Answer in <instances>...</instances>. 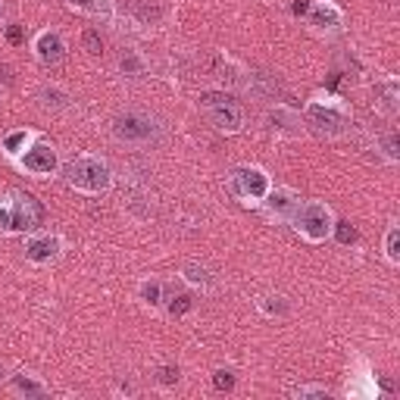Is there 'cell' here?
Returning a JSON list of instances; mask_svg holds the SVG:
<instances>
[{"mask_svg": "<svg viewBox=\"0 0 400 400\" xmlns=\"http://www.w3.org/2000/svg\"><path fill=\"white\" fill-rule=\"evenodd\" d=\"M44 222V207L26 191H6L0 198V232L22 235Z\"/></svg>", "mask_w": 400, "mask_h": 400, "instance_id": "obj_1", "label": "cell"}, {"mask_svg": "<svg viewBox=\"0 0 400 400\" xmlns=\"http://www.w3.org/2000/svg\"><path fill=\"white\" fill-rule=\"evenodd\" d=\"M66 182L72 188H78V191L101 194V191H107L110 188L113 175H110L107 163H101L94 157H78V160H72L66 166Z\"/></svg>", "mask_w": 400, "mask_h": 400, "instance_id": "obj_2", "label": "cell"}, {"mask_svg": "<svg viewBox=\"0 0 400 400\" xmlns=\"http://www.w3.org/2000/svg\"><path fill=\"white\" fill-rule=\"evenodd\" d=\"M200 107L207 110V116L210 122L219 128V132H238L241 128V110H238V103L232 101L228 94L222 91H203L200 94Z\"/></svg>", "mask_w": 400, "mask_h": 400, "instance_id": "obj_3", "label": "cell"}, {"mask_svg": "<svg viewBox=\"0 0 400 400\" xmlns=\"http://www.w3.org/2000/svg\"><path fill=\"white\" fill-rule=\"evenodd\" d=\"M113 135L128 144H147L150 138H157V122L144 113H122L113 119Z\"/></svg>", "mask_w": 400, "mask_h": 400, "instance_id": "obj_4", "label": "cell"}, {"mask_svg": "<svg viewBox=\"0 0 400 400\" xmlns=\"http://www.w3.org/2000/svg\"><path fill=\"white\" fill-rule=\"evenodd\" d=\"M228 188L241 200H263L269 194V178L257 166H238L232 173V178H228Z\"/></svg>", "mask_w": 400, "mask_h": 400, "instance_id": "obj_5", "label": "cell"}, {"mask_svg": "<svg viewBox=\"0 0 400 400\" xmlns=\"http://www.w3.org/2000/svg\"><path fill=\"white\" fill-rule=\"evenodd\" d=\"M297 228L307 235L309 241H325L332 232V213L322 203H307L304 210H297Z\"/></svg>", "mask_w": 400, "mask_h": 400, "instance_id": "obj_6", "label": "cell"}, {"mask_svg": "<svg viewBox=\"0 0 400 400\" xmlns=\"http://www.w3.org/2000/svg\"><path fill=\"white\" fill-rule=\"evenodd\" d=\"M22 169H29V173L35 175H51L56 169V150L51 144H35L31 150L22 153Z\"/></svg>", "mask_w": 400, "mask_h": 400, "instance_id": "obj_7", "label": "cell"}, {"mask_svg": "<svg viewBox=\"0 0 400 400\" xmlns=\"http://www.w3.org/2000/svg\"><path fill=\"white\" fill-rule=\"evenodd\" d=\"M35 51H38L41 63L56 66V63H63V56H66V44H63V38L56 35V31H44V35H38V41H35Z\"/></svg>", "mask_w": 400, "mask_h": 400, "instance_id": "obj_8", "label": "cell"}, {"mask_svg": "<svg viewBox=\"0 0 400 400\" xmlns=\"http://www.w3.org/2000/svg\"><path fill=\"white\" fill-rule=\"evenodd\" d=\"M307 116L316 122V125H322V128H329V132H341V128L347 125V116H344V110H334L329 107V103H309V110H307Z\"/></svg>", "mask_w": 400, "mask_h": 400, "instance_id": "obj_9", "label": "cell"}, {"mask_svg": "<svg viewBox=\"0 0 400 400\" xmlns=\"http://www.w3.org/2000/svg\"><path fill=\"white\" fill-rule=\"evenodd\" d=\"M60 254V238H51V235H41V238H31L26 244V257L31 263H51Z\"/></svg>", "mask_w": 400, "mask_h": 400, "instance_id": "obj_10", "label": "cell"}, {"mask_svg": "<svg viewBox=\"0 0 400 400\" xmlns=\"http://www.w3.org/2000/svg\"><path fill=\"white\" fill-rule=\"evenodd\" d=\"M307 19L316 29H334V26H341V10L334 4H329V0H316V4H309Z\"/></svg>", "mask_w": 400, "mask_h": 400, "instance_id": "obj_11", "label": "cell"}, {"mask_svg": "<svg viewBox=\"0 0 400 400\" xmlns=\"http://www.w3.org/2000/svg\"><path fill=\"white\" fill-rule=\"evenodd\" d=\"M266 203H269V210H272L275 216H291L294 210L300 207V200H297V194L294 191H275Z\"/></svg>", "mask_w": 400, "mask_h": 400, "instance_id": "obj_12", "label": "cell"}, {"mask_svg": "<svg viewBox=\"0 0 400 400\" xmlns=\"http://www.w3.org/2000/svg\"><path fill=\"white\" fill-rule=\"evenodd\" d=\"M375 97H379L381 110L394 116L397 113V81H381V85L375 88Z\"/></svg>", "mask_w": 400, "mask_h": 400, "instance_id": "obj_13", "label": "cell"}, {"mask_svg": "<svg viewBox=\"0 0 400 400\" xmlns=\"http://www.w3.org/2000/svg\"><path fill=\"white\" fill-rule=\"evenodd\" d=\"M132 10H135L138 19L147 22V26L160 19V6H157V4H144V0H135V4H132Z\"/></svg>", "mask_w": 400, "mask_h": 400, "instance_id": "obj_14", "label": "cell"}, {"mask_svg": "<svg viewBox=\"0 0 400 400\" xmlns=\"http://www.w3.org/2000/svg\"><path fill=\"white\" fill-rule=\"evenodd\" d=\"M119 66H122V72H125V76H141V72H144V63L138 60V56H135L132 51H125V53H122Z\"/></svg>", "mask_w": 400, "mask_h": 400, "instance_id": "obj_15", "label": "cell"}, {"mask_svg": "<svg viewBox=\"0 0 400 400\" xmlns=\"http://www.w3.org/2000/svg\"><path fill=\"white\" fill-rule=\"evenodd\" d=\"M13 388L19 391V394H31V397H41V394H44V388H41L38 381L22 379V375H16V379H13Z\"/></svg>", "mask_w": 400, "mask_h": 400, "instance_id": "obj_16", "label": "cell"}, {"mask_svg": "<svg viewBox=\"0 0 400 400\" xmlns=\"http://www.w3.org/2000/svg\"><path fill=\"white\" fill-rule=\"evenodd\" d=\"M185 279L194 282V284H210V272L203 266H198V263H188L185 266Z\"/></svg>", "mask_w": 400, "mask_h": 400, "instance_id": "obj_17", "label": "cell"}, {"mask_svg": "<svg viewBox=\"0 0 400 400\" xmlns=\"http://www.w3.org/2000/svg\"><path fill=\"white\" fill-rule=\"evenodd\" d=\"M141 297H144L150 307H157L160 297H163V284H160V282H144V284H141Z\"/></svg>", "mask_w": 400, "mask_h": 400, "instance_id": "obj_18", "label": "cell"}, {"mask_svg": "<svg viewBox=\"0 0 400 400\" xmlns=\"http://www.w3.org/2000/svg\"><path fill=\"white\" fill-rule=\"evenodd\" d=\"M332 228H334V235H338L341 244H354L357 238H360V235H357V228L350 225V222H334Z\"/></svg>", "mask_w": 400, "mask_h": 400, "instance_id": "obj_19", "label": "cell"}, {"mask_svg": "<svg viewBox=\"0 0 400 400\" xmlns=\"http://www.w3.org/2000/svg\"><path fill=\"white\" fill-rule=\"evenodd\" d=\"M191 307H194V297H191V294H178L173 304H169V313H173V316H185Z\"/></svg>", "mask_w": 400, "mask_h": 400, "instance_id": "obj_20", "label": "cell"}, {"mask_svg": "<svg viewBox=\"0 0 400 400\" xmlns=\"http://www.w3.org/2000/svg\"><path fill=\"white\" fill-rule=\"evenodd\" d=\"M385 250H388V260H391V263H397V260H400V232H397V228H391V232H388Z\"/></svg>", "mask_w": 400, "mask_h": 400, "instance_id": "obj_21", "label": "cell"}, {"mask_svg": "<svg viewBox=\"0 0 400 400\" xmlns=\"http://www.w3.org/2000/svg\"><path fill=\"white\" fill-rule=\"evenodd\" d=\"M29 141V135L26 132H13V135H6V141H4V150L10 153V157H16L19 153V147Z\"/></svg>", "mask_w": 400, "mask_h": 400, "instance_id": "obj_22", "label": "cell"}, {"mask_svg": "<svg viewBox=\"0 0 400 400\" xmlns=\"http://www.w3.org/2000/svg\"><path fill=\"white\" fill-rule=\"evenodd\" d=\"M81 44H85V47H88V51H91V53H101V51H103V38L97 35L94 29H88L85 35H81Z\"/></svg>", "mask_w": 400, "mask_h": 400, "instance_id": "obj_23", "label": "cell"}, {"mask_svg": "<svg viewBox=\"0 0 400 400\" xmlns=\"http://www.w3.org/2000/svg\"><path fill=\"white\" fill-rule=\"evenodd\" d=\"M263 309H266L269 316H284V313H288V304H284L282 297H266L263 300Z\"/></svg>", "mask_w": 400, "mask_h": 400, "instance_id": "obj_24", "label": "cell"}, {"mask_svg": "<svg viewBox=\"0 0 400 400\" xmlns=\"http://www.w3.org/2000/svg\"><path fill=\"white\" fill-rule=\"evenodd\" d=\"M213 385H216V391H232L235 388V375L228 372V369H219L213 375Z\"/></svg>", "mask_w": 400, "mask_h": 400, "instance_id": "obj_25", "label": "cell"}, {"mask_svg": "<svg viewBox=\"0 0 400 400\" xmlns=\"http://www.w3.org/2000/svg\"><path fill=\"white\" fill-rule=\"evenodd\" d=\"M44 97V107H66V94L63 91H41Z\"/></svg>", "mask_w": 400, "mask_h": 400, "instance_id": "obj_26", "label": "cell"}, {"mask_svg": "<svg viewBox=\"0 0 400 400\" xmlns=\"http://www.w3.org/2000/svg\"><path fill=\"white\" fill-rule=\"evenodd\" d=\"M76 10H85V13H97L101 10V0H69Z\"/></svg>", "mask_w": 400, "mask_h": 400, "instance_id": "obj_27", "label": "cell"}, {"mask_svg": "<svg viewBox=\"0 0 400 400\" xmlns=\"http://www.w3.org/2000/svg\"><path fill=\"white\" fill-rule=\"evenodd\" d=\"M160 381H163V385H175V381H178V369H175V366H163V369H160Z\"/></svg>", "mask_w": 400, "mask_h": 400, "instance_id": "obj_28", "label": "cell"}, {"mask_svg": "<svg viewBox=\"0 0 400 400\" xmlns=\"http://www.w3.org/2000/svg\"><path fill=\"white\" fill-rule=\"evenodd\" d=\"M385 150H388V157H391V160H397V157H400V150H397V135H388V138H385Z\"/></svg>", "mask_w": 400, "mask_h": 400, "instance_id": "obj_29", "label": "cell"}, {"mask_svg": "<svg viewBox=\"0 0 400 400\" xmlns=\"http://www.w3.org/2000/svg\"><path fill=\"white\" fill-rule=\"evenodd\" d=\"M6 38H10V44H19V41H22V29L13 26L10 31H6Z\"/></svg>", "mask_w": 400, "mask_h": 400, "instance_id": "obj_30", "label": "cell"}, {"mask_svg": "<svg viewBox=\"0 0 400 400\" xmlns=\"http://www.w3.org/2000/svg\"><path fill=\"white\" fill-rule=\"evenodd\" d=\"M307 10H309V0H297L294 4V16H307Z\"/></svg>", "mask_w": 400, "mask_h": 400, "instance_id": "obj_31", "label": "cell"}, {"mask_svg": "<svg viewBox=\"0 0 400 400\" xmlns=\"http://www.w3.org/2000/svg\"><path fill=\"white\" fill-rule=\"evenodd\" d=\"M0 81H4V85H13V69L10 66H0Z\"/></svg>", "mask_w": 400, "mask_h": 400, "instance_id": "obj_32", "label": "cell"}, {"mask_svg": "<svg viewBox=\"0 0 400 400\" xmlns=\"http://www.w3.org/2000/svg\"><path fill=\"white\" fill-rule=\"evenodd\" d=\"M300 394H304V397H329V394H325V391H319V388H307V391H300Z\"/></svg>", "mask_w": 400, "mask_h": 400, "instance_id": "obj_33", "label": "cell"}, {"mask_svg": "<svg viewBox=\"0 0 400 400\" xmlns=\"http://www.w3.org/2000/svg\"><path fill=\"white\" fill-rule=\"evenodd\" d=\"M0 375H4V369H0Z\"/></svg>", "mask_w": 400, "mask_h": 400, "instance_id": "obj_34", "label": "cell"}]
</instances>
